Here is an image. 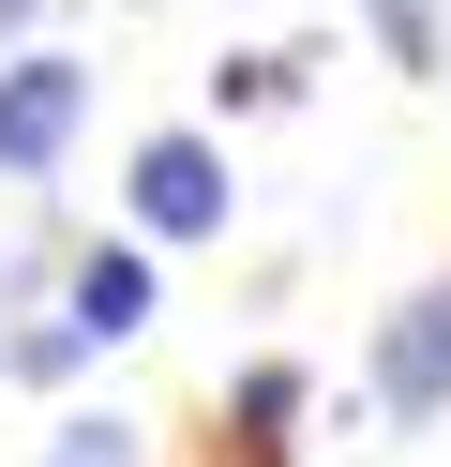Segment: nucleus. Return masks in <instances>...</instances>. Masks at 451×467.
<instances>
[{"label": "nucleus", "instance_id": "obj_6", "mask_svg": "<svg viewBox=\"0 0 451 467\" xmlns=\"http://www.w3.org/2000/svg\"><path fill=\"white\" fill-rule=\"evenodd\" d=\"M0 31H30V0H0Z\"/></svg>", "mask_w": 451, "mask_h": 467}, {"label": "nucleus", "instance_id": "obj_4", "mask_svg": "<svg viewBox=\"0 0 451 467\" xmlns=\"http://www.w3.org/2000/svg\"><path fill=\"white\" fill-rule=\"evenodd\" d=\"M136 317H150V256H120V242H90V256H76V332H90V347H120V332H136Z\"/></svg>", "mask_w": 451, "mask_h": 467}, {"label": "nucleus", "instance_id": "obj_1", "mask_svg": "<svg viewBox=\"0 0 451 467\" xmlns=\"http://www.w3.org/2000/svg\"><path fill=\"white\" fill-rule=\"evenodd\" d=\"M76 121H90V76L76 61H0V166H60L76 151Z\"/></svg>", "mask_w": 451, "mask_h": 467}, {"label": "nucleus", "instance_id": "obj_2", "mask_svg": "<svg viewBox=\"0 0 451 467\" xmlns=\"http://www.w3.org/2000/svg\"><path fill=\"white\" fill-rule=\"evenodd\" d=\"M136 226H150V242L226 226V151H210V136H150V151H136Z\"/></svg>", "mask_w": 451, "mask_h": 467}, {"label": "nucleus", "instance_id": "obj_5", "mask_svg": "<svg viewBox=\"0 0 451 467\" xmlns=\"http://www.w3.org/2000/svg\"><path fill=\"white\" fill-rule=\"evenodd\" d=\"M46 467H136V437H120V422H60V452Z\"/></svg>", "mask_w": 451, "mask_h": 467}, {"label": "nucleus", "instance_id": "obj_3", "mask_svg": "<svg viewBox=\"0 0 451 467\" xmlns=\"http://www.w3.org/2000/svg\"><path fill=\"white\" fill-rule=\"evenodd\" d=\"M376 407H406V422L451 407V302H406V317L376 332Z\"/></svg>", "mask_w": 451, "mask_h": 467}]
</instances>
